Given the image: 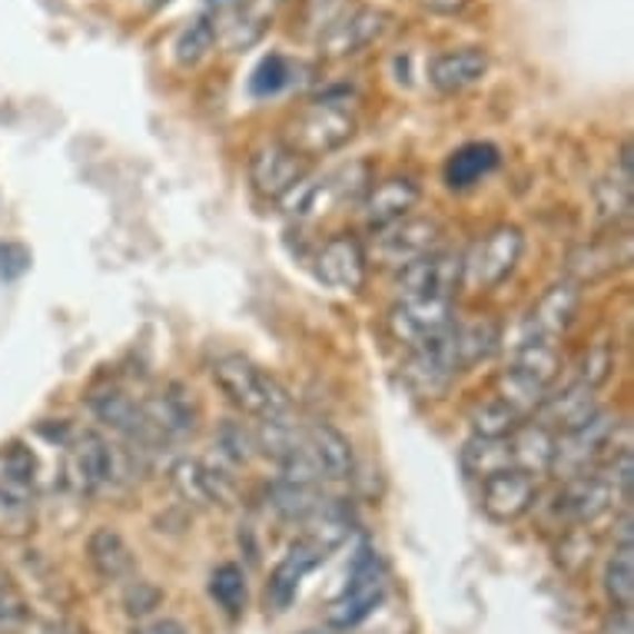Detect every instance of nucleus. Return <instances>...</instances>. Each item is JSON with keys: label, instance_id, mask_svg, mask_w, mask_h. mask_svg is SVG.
Wrapping results in <instances>:
<instances>
[{"label": "nucleus", "instance_id": "1", "mask_svg": "<svg viewBox=\"0 0 634 634\" xmlns=\"http://www.w3.org/2000/svg\"><path fill=\"white\" fill-rule=\"evenodd\" d=\"M212 383L236 409L256 416L259 423H293L296 416V406L283 383L246 356H219L212 363Z\"/></svg>", "mask_w": 634, "mask_h": 634}, {"label": "nucleus", "instance_id": "2", "mask_svg": "<svg viewBox=\"0 0 634 634\" xmlns=\"http://www.w3.org/2000/svg\"><path fill=\"white\" fill-rule=\"evenodd\" d=\"M562 369V356H558V343H545V339H522L508 359V366L498 376L495 396L502 403H508L522 419L535 416L538 406L545 403V396L552 393L555 379Z\"/></svg>", "mask_w": 634, "mask_h": 634}, {"label": "nucleus", "instance_id": "3", "mask_svg": "<svg viewBox=\"0 0 634 634\" xmlns=\"http://www.w3.org/2000/svg\"><path fill=\"white\" fill-rule=\"evenodd\" d=\"M356 137V113L343 97H319L303 107L286 127V147L296 150L303 160L326 157L343 150Z\"/></svg>", "mask_w": 634, "mask_h": 634}, {"label": "nucleus", "instance_id": "4", "mask_svg": "<svg viewBox=\"0 0 634 634\" xmlns=\"http://www.w3.org/2000/svg\"><path fill=\"white\" fill-rule=\"evenodd\" d=\"M389 592V572L376 548L363 545L349 565L343 592L329 605V628L333 632H353L359 628L386 598Z\"/></svg>", "mask_w": 634, "mask_h": 634}, {"label": "nucleus", "instance_id": "5", "mask_svg": "<svg viewBox=\"0 0 634 634\" xmlns=\"http://www.w3.org/2000/svg\"><path fill=\"white\" fill-rule=\"evenodd\" d=\"M615 438H618V419L598 409L585 425L555 435L548 472H558L565 482L582 478L608 462V455L615 452Z\"/></svg>", "mask_w": 634, "mask_h": 634}, {"label": "nucleus", "instance_id": "6", "mask_svg": "<svg viewBox=\"0 0 634 634\" xmlns=\"http://www.w3.org/2000/svg\"><path fill=\"white\" fill-rule=\"evenodd\" d=\"M525 249V236L518 226H498L492 232H485L465 256H462V286L475 289V293H488L495 286H502Z\"/></svg>", "mask_w": 634, "mask_h": 634}, {"label": "nucleus", "instance_id": "7", "mask_svg": "<svg viewBox=\"0 0 634 634\" xmlns=\"http://www.w3.org/2000/svg\"><path fill=\"white\" fill-rule=\"evenodd\" d=\"M366 184H369V167L363 160H356V164H346V167L326 174L323 180H313V184L303 180L286 197V207L296 219H313V216L336 210L349 200H359L366 194Z\"/></svg>", "mask_w": 634, "mask_h": 634}, {"label": "nucleus", "instance_id": "8", "mask_svg": "<svg viewBox=\"0 0 634 634\" xmlns=\"http://www.w3.org/2000/svg\"><path fill=\"white\" fill-rule=\"evenodd\" d=\"M393 27V13L373 3H363L349 13H343L339 20H329L323 37H319V53L323 57H356L366 47L379 43Z\"/></svg>", "mask_w": 634, "mask_h": 634}, {"label": "nucleus", "instance_id": "9", "mask_svg": "<svg viewBox=\"0 0 634 634\" xmlns=\"http://www.w3.org/2000/svg\"><path fill=\"white\" fill-rule=\"evenodd\" d=\"M442 226L432 216H406L399 222H389L383 229H376V242L373 252L383 266L389 269H403L416 259H423L428 252L442 249Z\"/></svg>", "mask_w": 634, "mask_h": 634}, {"label": "nucleus", "instance_id": "10", "mask_svg": "<svg viewBox=\"0 0 634 634\" xmlns=\"http://www.w3.org/2000/svg\"><path fill=\"white\" fill-rule=\"evenodd\" d=\"M455 303L452 299H432V296H399L396 306L389 309V333L399 346H406L409 353L419 349L423 343L435 339L438 333H445L455 316H452Z\"/></svg>", "mask_w": 634, "mask_h": 634}, {"label": "nucleus", "instance_id": "11", "mask_svg": "<svg viewBox=\"0 0 634 634\" xmlns=\"http://www.w3.org/2000/svg\"><path fill=\"white\" fill-rule=\"evenodd\" d=\"M306 177H309V160H303L283 140L262 143L249 157V184L262 200H286Z\"/></svg>", "mask_w": 634, "mask_h": 634}, {"label": "nucleus", "instance_id": "12", "mask_svg": "<svg viewBox=\"0 0 634 634\" xmlns=\"http://www.w3.org/2000/svg\"><path fill=\"white\" fill-rule=\"evenodd\" d=\"M448 329H452V326H448ZM448 329L438 333L435 339L423 343L419 349H413V356H409L406 379H409V386H413L419 396H425V399H442V396L452 389V383L462 376Z\"/></svg>", "mask_w": 634, "mask_h": 634}, {"label": "nucleus", "instance_id": "13", "mask_svg": "<svg viewBox=\"0 0 634 634\" xmlns=\"http://www.w3.org/2000/svg\"><path fill=\"white\" fill-rule=\"evenodd\" d=\"M316 276L329 289L359 293L366 286V276H369V259H366L363 242L356 236H349V232L329 236L316 252Z\"/></svg>", "mask_w": 634, "mask_h": 634}, {"label": "nucleus", "instance_id": "14", "mask_svg": "<svg viewBox=\"0 0 634 634\" xmlns=\"http://www.w3.org/2000/svg\"><path fill=\"white\" fill-rule=\"evenodd\" d=\"M329 558V548L319 545L316 538H299L273 568L269 582H266V605L273 612H286L296 595H299V585L309 572H316L323 562Z\"/></svg>", "mask_w": 634, "mask_h": 634}, {"label": "nucleus", "instance_id": "15", "mask_svg": "<svg viewBox=\"0 0 634 634\" xmlns=\"http://www.w3.org/2000/svg\"><path fill=\"white\" fill-rule=\"evenodd\" d=\"M458 286H462V256L445 249H435L399 269V296H432L455 303Z\"/></svg>", "mask_w": 634, "mask_h": 634}, {"label": "nucleus", "instance_id": "16", "mask_svg": "<svg viewBox=\"0 0 634 634\" xmlns=\"http://www.w3.org/2000/svg\"><path fill=\"white\" fill-rule=\"evenodd\" d=\"M538 498L535 475L522 468H505L488 478H482V508L495 522H515L522 518Z\"/></svg>", "mask_w": 634, "mask_h": 634}, {"label": "nucleus", "instance_id": "17", "mask_svg": "<svg viewBox=\"0 0 634 634\" xmlns=\"http://www.w3.org/2000/svg\"><path fill=\"white\" fill-rule=\"evenodd\" d=\"M67 472H70V482L80 492H100V488H107L117 478V452H113V445L103 435L83 432L70 445Z\"/></svg>", "mask_w": 634, "mask_h": 634}, {"label": "nucleus", "instance_id": "18", "mask_svg": "<svg viewBox=\"0 0 634 634\" xmlns=\"http://www.w3.org/2000/svg\"><path fill=\"white\" fill-rule=\"evenodd\" d=\"M283 0H242L239 7L226 10L222 17H216V43H222L226 50H246L252 43L262 40V33L273 27L276 7Z\"/></svg>", "mask_w": 634, "mask_h": 634}, {"label": "nucleus", "instance_id": "19", "mask_svg": "<svg viewBox=\"0 0 634 634\" xmlns=\"http://www.w3.org/2000/svg\"><path fill=\"white\" fill-rule=\"evenodd\" d=\"M598 413V396L588 383L575 379L568 383L562 393H548L545 403L538 406V419L535 423L542 428H548L552 435H562V432H572L578 425H585L592 416Z\"/></svg>", "mask_w": 634, "mask_h": 634}, {"label": "nucleus", "instance_id": "20", "mask_svg": "<svg viewBox=\"0 0 634 634\" xmlns=\"http://www.w3.org/2000/svg\"><path fill=\"white\" fill-rule=\"evenodd\" d=\"M419 200H423V187L413 177H393V180H383V184L366 190L363 219L373 229H383L389 222H399V219L413 216Z\"/></svg>", "mask_w": 634, "mask_h": 634}, {"label": "nucleus", "instance_id": "21", "mask_svg": "<svg viewBox=\"0 0 634 634\" xmlns=\"http://www.w3.org/2000/svg\"><path fill=\"white\" fill-rule=\"evenodd\" d=\"M488 73V53L482 47L445 50L428 60V83L438 93H462Z\"/></svg>", "mask_w": 634, "mask_h": 634}, {"label": "nucleus", "instance_id": "22", "mask_svg": "<svg viewBox=\"0 0 634 634\" xmlns=\"http://www.w3.org/2000/svg\"><path fill=\"white\" fill-rule=\"evenodd\" d=\"M578 303H582V293H578L575 283H558V286H552V289L538 299V306L532 309L525 339L558 343V336H565V329L575 323Z\"/></svg>", "mask_w": 634, "mask_h": 634}, {"label": "nucleus", "instance_id": "23", "mask_svg": "<svg viewBox=\"0 0 634 634\" xmlns=\"http://www.w3.org/2000/svg\"><path fill=\"white\" fill-rule=\"evenodd\" d=\"M143 413H147V419L153 425V432L160 435V442L190 435V432L197 428V419H200L197 403H194L190 393L180 389V386H170V389H164V393L143 399Z\"/></svg>", "mask_w": 634, "mask_h": 634}, {"label": "nucleus", "instance_id": "24", "mask_svg": "<svg viewBox=\"0 0 634 634\" xmlns=\"http://www.w3.org/2000/svg\"><path fill=\"white\" fill-rule=\"evenodd\" d=\"M448 336H452V349H455V359H458L462 373L475 369L478 363H488L502 346V326L495 319H488V316L455 319Z\"/></svg>", "mask_w": 634, "mask_h": 634}, {"label": "nucleus", "instance_id": "25", "mask_svg": "<svg viewBox=\"0 0 634 634\" xmlns=\"http://www.w3.org/2000/svg\"><path fill=\"white\" fill-rule=\"evenodd\" d=\"M90 406H93V416L103 425H110L113 432H120V435H127V438H133L140 445L160 442V435L153 432V425L143 413V403H137V399H130L123 393H103Z\"/></svg>", "mask_w": 634, "mask_h": 634}, {"label": "nucleus", "instance_id": "26", "mask_svg": "<svg viewBox=\"0 0 634 634\" xmlns=\"http://www.w3.org/2000/svg\"><path fill=\"white\" fill-rule=\"evenodd\" d=\"M87 555L103 582H127L137 575V555L127 545V538L113 528H97L87 538Z\"/></svg>", "mask_w": 634, "mask_h": 634}, {"label": "nucleus", "instance_id": "27", "mask_svg": "<svg viewBox=\"0 0 634 634\" xmlns=\"http://www.w3.org/2000/svg\"><path fill=\"white\" fill-rule=\"evenodd\" d=\"M498 164H502L498 147L482 143V140L465 143V147H458V150L445 160V184H448L452 190H472V187L482 184L488 174H495Z\"/></svg>", "mask_w": 634, "mask_h": 634}, {"label": "nucleus", "instance_id": "28", "mask_svg": "<svg viewBox=\"0 0 634 634\" xmlns=\"http://www.w3.org/2000/svg\"><path fill=\"white\" fill-rule=\"evenodd\" d=\"M174 482H177L180 495L190 498V502H197V505L229 502V495H232L229 482L219 472H212L210 465L200 462V458H180L174 465Z\"/></svg>", "mask_w": 634, "mask_h": 634}, {"label": "nucleus", "instance_id": "29", "mask_svg": "<svg viewBox=\"0 0 634 634\" xmlns=\"http://www.w3.org/2000/svg\"><path fill=\"white\" fill-rule=\"evenodd\" d=\"M462 468L472 478H488L495 472L515 468V452H512V438H482L472 435L462 448Z\"/></svg>", "mask_w": 634, "mask_h": 634}, {"label": "nucleus", "instance_id": "30", "mask_svg": "<svg viewBox=\"0 0 634 634\" xmlns=\"http://www.w3.org/2000/svg\"><path fill=\"white\" fill-rule=\"evenodd\" d=\"M468 423H472V432L482 438H508L525 419L508 403H502L498 396H488V399H478L472 406Z\"/></svg>", "mask_w": 634, "mask_h": 634}, {"label": "nucleus", "instance_id": "31", "mask_svg": "<svg viewBox=\"0 0 634 634\" xmlns=\"http://www.w3.org/2000/svg\"><path fill=\"white\" fill-rule=\"evenodd\" d=\"M605 595L618 612H632L634 605V545H615L605 565Z\"/></svg>", "mask_w": 634, "mask_h": 634}, {"label": "nucleus", "instance_id": "32", "mask_svg": "<svg viewBox=\"0 0 634 634\" xmlns=\"http://www.w3.org/2000/svg\"><path fill=\"white\" fill-rule=\"evenodd\" d=\"M299 63H293L289 57H283V53H269V57H262L259 60V67L252 70V77H249V90H252V97H276V93H283L286 87H293L299 77Z\"/></svg>", "mask_w": 634, "mask_h": 634}, {"label": "nucleus", "instance_id": "33", "mask_svg": "<svg viewBox=\"0 0 634 634\" xmlns=\"http://www.w3.org/2000/svg\"><path fill=\"white\" fill-rule=\"evenodd\" d=\"M210 595L226 615H239L246 608V572L232 562L219 565L210 575Z\"/></svg>", "mask_w": 634, "mask_h": 634}, {"label": "nucleus", "instance_id": "34", "mask_svg": "<svg viewBox=\"0 0 634 634\" xmlns=\"http://www.w3.org/2000/svg\"><path fill=\"white\" fill-rule=\"evenodd\" d=\"M216 47V23L212 17H197L184 33L177 37V60L184 67H197L207 53Z\"/></svg>", "mask_w": 634, "mask_h": 634}, {"label": "nucleus", "instance_id": "35", "mask_svg": "<svg viewBox=\"0 0 634 634\" xmlns=\"http://www.w3.org/2000/svg\"><path fill=\"white\" fill-rule=\"evenodd\" d=\"M30 618V605L27 598L17 592V585L0 572V632H17L23 628Z\"/></svg>", "mask_w": 634, "mask_h": 634}, {"label": "nucleus", "instance_id": "36", "mask_svg": "<svg viewBox=\"0 0 634 634\" xmlns=\"http://www.w3.org/2000/svg\"><path fill=\"white\" fill-rule=\"evenodd\" d=\"M216 442H219V448H222L232 462H249V458L259 455L256 435H252L249 428H242L239 423H232V419H226V423L219 425Z\"/></svg>", "mask_w": 634, "mask_h": 634}, {"label": "nucleus", "instance_id": "37", "mask_svg": "<svg viewBox=\"0 0 634 634\" xmlns=\"http://www.w3.org/2000/svg\"><path fill=\"white\" fill-rule=\"evenodd\" d=\"M160 602H164V592H160L157 585H150V582H130V588H127V595H123V605H127V612H130L133 618L150 615Z\"/></svg>", "mask_w": 634, "mask_h": 634}, {"label": "nucleus", "instance_id": "38", "mask_svg": "<svg viewBox=\"0 0 634 634\" xmlns=\"http://www.w3.org/2000/svg\"><path fill=\"white\" fill-rule=\"evenodd\" d=\"M30 269V252L20 242H0V279L13 283Z\"/></svg>", "mask_w": 634, "mask_h": 634}, {"label": "nucleus", "instance_id": "39", "mask_svg": "<svg viewBox=\"0 0 634 634\" xmlns=\"http://www.w3.org/2000/svg\"><path fill=\"white\" fill-rule=\"evenodd\" d=\"M608 373H612V356H608V349L605 346H595L588 356H585V366H582V383H588L592 389H598L605 379H608Z\"/></svg>", "mask_w": 634, "mask_h": 634}, {"label": "nucleus", "instance_id": "40", "mask_svg": "<svg viewBox=\"0 0 634 634\" xmlns=\"http://www.w3.org/2000/svg\"><path fill=\"white\" fill-rule=\"evenodd\" d=\"M133 634H190V628L180 622V618H150V622H140Z\"/></svg>", "mask_w": 634, "mask_h": 634}, {"label": "nucleus", "instance_id": "41", "mask_svg": "<svg viewBox=\"0 0 634 634\" xmlns=\"http://www.w3.org/2000/svg\"><path fill=\"white\" fill-rule=\"evenodd\" d=\"M423 3L435 13H462L472 0H423Z\"/></svg>", "mask_w": 634, "mask_h": 634}, {"label": "nucleus", "instance_id": "42", "mask_svg": "<svg viewBox=\"0 0 634 634\" xmlns=\"http://www.w3.org/2000/svg\"><path fill=\"white\" fill-rule=\"evenodd\" d=\"M43 634H90L83 625H77V622H53V625H47V632Z\"/></svg>", "mask_w": 634, "mask_h": 634}, {"label": "nucleus", "instance_id": "43", "mask_svg": "<svg viewBox=\"0 0 634 634\" xmlns=\"http://www.w3.org/2000/svg\"><path fill=\"white\" fill-rule=\"evenodd\" d=\"M299 634H336L333 628H309V632H299Z\"/></svg>", "mask_w": 634, "mask_h": 634}]
</instances>
